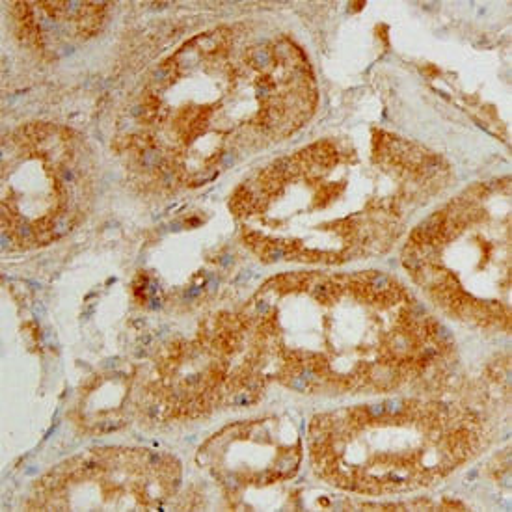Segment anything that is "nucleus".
Returning a JSON list of instances; mask_svg holds the SVG:
<instances>
[{"label":"nucleus","instance_id":"obj_1","mask_svg":"<svg viewBox=\"0 0 512 512\" xmlns=\"http://www.w3.org/2000/svg\"><path fill=\"white\" fill-rule=\"evenodd\" d=\"M481 431L440 406L377 405L313 419V470L347 492L401 494L434 485L470 459Z\"/></svg>","mask_w":512,"mask_h":512},{"label":"nucleus","instance_id":"obj_2","mask_svg":"<svg viewBox=\"0 0 512 512\" xmlns=\"http://www.w3.org/2000/svg\"><path fill=\"white\" fill-rule=\"evenodd\" d=\"M77 140L53 127H28L2 157V228L17 244H47L73 228L84 183Z\"/></svg>","mask_w":512,"mask_h":512},{"label":"nucleus","instance_id":"obj_3","mask_svg":"<svg viewBox=\"0 0 512 512\" xmlns=\"http://www.w3.org/2000/svg\"><path fill=\"white\" fill-rule=\"evenodd\" d=\"M179 464L144 449H95L45 473L28 496L36 511L155 509L179 485Z\"/></svg>","mask_w":512,"mask_h":512},{"label":"nucleus","instance_id":"obj_4","mask_svg":"<svg viewBox=\"0 0 512 512\" xmlns=\"http://www.w3.org/2000/svg\"><path fill=\"white\" fill-rule=\"evenodd\" d=\"M302 459V445L297 434L274 436L257 425V432L226 429L205 445L200 460L218 483L230 488L265 486L291 479Z\"/></svg>","mask_w":512,"mask_h":512}]
</instances>
